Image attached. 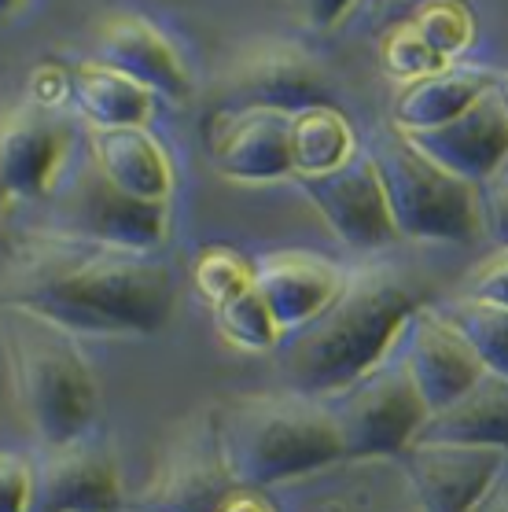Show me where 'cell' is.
Returning <instances> with one entry per match:
<instances>
[{
	"mask_svg": "<svg viewBox=\"0 0 508 512\" xmlns=\"http://www.w3.org/2000/svg\"><path fill=\"white\" fill-rule=\"evenodd\" d=\"M0 303L34 310L70 336H155L174 317L177 280L159 251L15 233Z\"/></svg>",
	"mask_w": 508,
	"mask_h": 512,
	"instance_id": "cell-1",
	"label": "cell"
},
{
	"mask_svg": "<svg viewBox=\"0 0 508 512\" xmlns=\"http://www.w3.org/2000/svg\"><path fill=\"white\" fill-rule=\"evenodd\" d=\"M413 306H420L413 277L394 262H365L343 273L332 299L277 339L284 387L313 398L335 395L391 347Z\"/></svg>",
	"mask_w": 508,
	"mask_h": 512,
	"instance_id": "cell-2",
	"label": "cell"
},
{
	"mask_svg": "<svg viewBox=\"0 0 508 512\" xmlns=\"http://www.w3.org/2000/svg\"><path fill=\"white\" fill-rule=\"evenodd\" d=\"M221 461L236 487L262 490L306 476L343 457L324 398L280 391H247L210 402Z\"/></svg>",
	"mask_w": 508,
	"mask_h": 512,
	"instance_id": "cell-3",
	"label": "cell"
},
{
	"mask_svg": "<svg viewBox=\"0 0 508 512\" xmlns=\"http://www.w3.org/2000/svg\"><path fill=\"white\" fill-rule=\"evenodd\" d=\"M0 339L15 409L37 446L85 435L100 409V384L74 336L34 310L0 303Z\"/></svg>",
	"mask_w": 508,
	"mask_h": 512,
	"instance_id": "cell-4",
	"label": "cell"
},
{
	"mask_svg": "<svg viewBox=\"0 0 508 512\" xmlns=\"http://www.w3.org/2000/svg\"><path fill=\"white\" fill-rule=\"evenodd\" d=\"M19 229L15 233H45L85 244L129 247V251H159L170 233L166 203H144L126 196L100 174L93 155H63L48 188L34 203H12Z\"/></svg>",
	"mask_w": 508,
	"mask_h": 512,
	"instance_id": "cell-5",
	"label": "cell"
},
{
	"mask_svg": "<svg viewBox=\"0 0 508 512\" xmlns=\"http://www.w3.org/2000/svg\"><path fill=\"white\" fill-rule=\"evenodd\" d=\"M372 170L380 177L387 214L398 240L416 244H468L479 236L475 185L446 174L428 155L402 137L387 133L372 144Z\"/></svg>",
	"mask_w": 508,
	"mask_h": 512,
	"instance_id": "cell-6",
	"label": "cell"
},
{
	"mask_svg": "<svg viewBox=\"0 0 508 512\" xmlns=\"http://www.w3.org/2000/svg\"><path fill=\"white\" fill-rule=\"evenodd\" d=\"M324 406L339 431L343 457L402 454L428 417V406L416 395L413 380L398 361L394 347L383 350L347 387L324 398Z\"/></svg>",
	"mask_w": 508,
	"mask_h": 512,
	"instance_id": "cell-7",
	"label": "cell"
},
{
	"mask_svg": "<svg viewBox=\"0 0 508 512\" xmlns=\"http://www.w3.org/2000/svg\"><path fill=\"white\" fill-rule=\"evenodd\" d=\"M236 487L221 461L218 431L210 406L177 420L166 435L148 487L140 490L129 509L137 512H218L225 494Z\"/></svg>",
	"mask_w": 508,
	"mask_h": 512,
	"instance_id": "cell-8",
	"label": "cell"
},
{
	"mask_svg": "<svg viewBox=\"0 0 508 512\" xmlns=\"http://www.w3.org/2000/svg\"><path fill=\"white\" fill-rule=\"evenodd\" d=\"M30 461L26 512H111L122 509V479L115 450L89 431L67 443L37 446Z\"/></svg>",
	"mask_w": 508,
	"mask_h": 512,
	"instance_id": "cell-9",
	"label": "cell"
},
{
	"mask_svg": "<svg viewBox=\"0 0 508 512\" xmlns=\"http://www.w3.org/2000/svg\"><path fill=\"white\" fill-rule=\"evenodd\" d=\"M313 207L321 210L343 244L358 247V251H380V247L398 244V233L387 214V199H383L380 177L372 170V159L361 148L335 163L332 170L299 177Z\"/></svg>",
	"mask_w": 508,
	"mask_h": 512,
	"instance_id": "cell-10",
	"label": "cell"
},
{
	"mask_svg": "<svg viewBox=\"0 0 508 512\" xmlns=\"http://www.w3.org/2000/svg\"><path fill=\"white\" fill-rule=\"evenodd\" d=\"M394 354L405 365L416 395L424 398L428 413L450 406L486 373L479 358L464 347V339L442 321L431 303L413 306L391 339Z\"/></svg>",
	"mask_w": 508,
	"mask_h": 512,
	"instance_id": "cell-11",
	"label": "cell"
},
{
	"mask_svg": "<svg viewBox=\"0 0 508 512\" xmlns=\"http://www.w3.org/2000/svg\"><path fill=\"white\" fill-rule=\"evenodd\" d=\"M225 89L240 107H269V111H302L328 104L332 82L310 52L288 41H258L247 45L225 70Z\"/></svg>",
	"mask_w": 508,
	"mask_h": 512,
	"instance_id": "cell-12",
	"label": "cell"
},
{
	"mask_svg": "<svg viewBox=\"0 0 508 512\" xmlns=\"http://www.w3.org/2000/svg\"><path fill=\"white\" fill-rule=\"evenodd\" d=\"M405 137V133H402ZM420 155L442 166L446 174L461 177L468 185H479L497 166H505L508 155V104L505 85L486 89L475 104H468L457 118L428 129V133H409Z\"/></svg>",
	"mask_w": 508,
	"mask_h": 512,
	"instance_id": "cell-13",
	"label": "cell"
},
{
	"mask_svg": "<svg viewBox=\"0 0 508 512\" xmlns=\"http://www.w3.org/2000/svg\"><path fill=\"white\" fill-rule=\"evenodd\" d=\"M398 457L424 512H468L497 472L508 468V446L409 443Z\"/></svg>",
	"mask_w": 508,
	"mask_h": 512,
	"instance_id": "cell-14",
	"label": "cell"
},
{
	"mask_svg": "<svg viewBox=\"0 0 508 512\" xmlns=\"http://www.w3.org/2000/svg\"><path fill=\"white\" fill-rule=\"evenodd\" d=\"M93 56V63L126 74L148 96H162L170 104H185L192 96L188 70L174 45L140 15H107L93 34Z\"/></svg>",
	"mask_w": 508,
	"mask_h": 512,
	"instance_id": "cell-15",
	"label": "cell"
},
{
	"mask_svg": "<svg viewBox=\"0 0 508 512\" xmlns=\"http://www.w3.org/2000/svg\"><path fill=\"white\" fill-rule=\"evenodd\" d=\"M210 159L229 181L262 185L291 174L288 115L269 107H236L210 126Z\"/></svg>",
	"mask_w": 508,
	"mask_h": 512,
	"instance_id": "cell-16",
	"label": "cell"
},
{
	"mask_svg": "<svg viewBox=\"0 0 508 512\" xmlns=\"http://www.w3.org/2000/svg\"><path fill=\"white\" fill-rule=\"evenodd\" d=\"M67 155L63 126L34 100L0 118V192L12 203H34Z\"/></svg>",
	"mask_w": 508,
	"mask_h": 512,
	"instance_id": "cell-17",
	"label": "cell"
},
{
	"mask_svg": "<svg viewBox=\"0 0 508 512\" xmlns=\"http://www.w3.org/2000/svg\"><path fill=\"white\" fill-rule=\"evenodd\" d=\"M343 284V269L317 255L277 251L251 262V291L266 303L280 336L306 325Z\"/></svg>",
	"mask_w": 508,
	"mask_h": 512,
	"instance_id": "cell-18",
	"label": "cell"
},
{
	"mask_svg": "<svg viewBox=\"0 0 508 512\" xmlns=\"http://www.w3.org/2000/svg\"><path fill=\"white\" fill-rule=\"evenodd\" d=\"M508 380L483 373L461 398L435 409L416 428L413 443L439 446H505L508 443Z\"/></svg>",
	"mask_w": 508,
	"mask_h": 512,
	"instance_id": "cell-19",
	"label": "cell"
},
{
	"mask_svg": "<svg viewBox=\"0 0 508 512\" xmlns=\"http://www.w3.org/2000/svg\"><path fill=\"white\" fill-rule=\"evenodd\" d=\"M85 148L100 166V174L126 196L144 203H166L170 196V163L144 126H115L89 133Z\"/></svg>",
	"mask_w": 508,
	"mask_h": 512,
	"instance_id": "cell-20",
	"label": "cell"
},
{
	"mask_svg": "<svg viewBox=\"0 0 508 512\" xmlns=\"http://www.w3.org/2000/svg\"><path fill=\"white\" fill-rule=\"evenodd\" d=\"M501 85L490 67H446L439 74H428L420 82H409L402 93L394 96L391 122L394 133H428L457 118L468 104H475L486 89Z\"/></svg>",
	"mask_w": 508,
	"mask_h": 512,
	"instance_id": "cell-21",
	"label": "cell"
},
{
	"mask_svg": "<svg viewBox=\"0 0 508 512\" xmlns=\"http://www.w3.org/2000/svg\"><path fill=\"white\" fill-rule=\"evenodd\" d=\"M67 100H74L81 115L96 129L144 126L151 115V96L126 74L104 63H78L67 70Z\"/></svg>",
	"mask_w": 508,
	"mask_h": 512,
	"instance_id": "cell-22",
	"label": "cell"
},
{
	"mask_svg": "<svg viewBox=\"0 0 508 512\" xmlns=\"http://www.w3.org/2000/svg\"><path fill=\"white\" fill-rule=\"evenodd\" d=\"M354 133L350 122L332 104H313L288 115V155H291V174H321L343 163L354 152Z\"/></svg>",
	"mask_w": 508,
	"mask_h": 512,
	"instance_id": "cell-23",
	"label": "cell"
},
{
	"mask_svg": "<svg viewBox=\"0 0 508 512\" xmlns=\"http://www.w3.org/2000/svg\"><path fill=\"white\" fill-rule=\"evenodd\" d=\"M431 310L464 339V347L479 358L486 373L508 380V306L457 295V299L435 303Z\"/></svg>",
	"mask_w": 508,
	"mask_h": 512,
	"instance_id": "cell-24",
	"label": "cell"
},
{
	"mask_svg": "<svg viewBox=\"0 0 508 512\" xmlns=\"http://www.w3.org/2000/svg\"><path fill=\"white\" fill-rule=\"evenodd\" d=\"M405 26L450 63L461 52H468V45L475 41V19L461 0H420L409 12Z\"/></svg>",
	"mask_w": 508,
	"mask_h": 512,
	"instance_id": "cell-25",
	"label": "cell"
},
{
	"mask_svg": "<svg viewBox=\"0 0 508 512\" xmlns=\"http://www.w3.org/2000/svg\"><path fill=\"white\" fill-rule=\"evenodd\" d=\"M218 328H221V336L243 350H273L280 339L277 321L269 317L266 303H262L251 288L240 291V295L229 299L225 306H218Z\"/></svg>",
	"mask_w": 508,
	"mask_h": 512,
	"instance_id": "cell-26",
	"label": "cell"
},
{
	"mask_svg": "<svg viewBox=\"0 0 508 512\" xmlns=\"http://www.w3.org/2000/svg\"><path fill=\"white\" fill-rule=\"evenodd\" d=\"M196 288L214 310L251 288V262L229 247H207L196 258Z\"/></svg>",
	"mask_w": 508,
	"mask_h": 512,
	"instance_id": "cell-27",
	"label": "cell"
},
{
	"mask_svg": "<svg viewBox=\"0 0 508 512\" xmlns=\"http://www.w3.org/2000/svg\"><path fill=\"white\" fill-rule=\"evenodd\" d=\"M380 56H383L387 74H391V78H402L405 85L420 82V78L439 74V70L450 67V59H442L428 41H420V37H416L405 23L394 26V30H387Z\"/></svg>",
	"mask_w": 508,
	"mask_h": 512,
	"instance_id": "cell-28",
	"label": "cell"
},
{
	"mask_svg": "<svg viewBox=\"0 0 508 512\" xmlns=\"http://www.w3.org/2000/svg\"><path fill=\"white\" fill-rule=\"evenodd\" d=\"M475 210H479V233L494 240V247L508 244V163L475 185Z\"/></svg>",
	"mask_w": 508,
	"mask_h": 512,
	"instance_id": "cell-29",
	"label": "cell"
},
{
	"mask_svg": "<svg viewBox=\"0 0 508 512\" xmlns=\"http://www.w3.org/2000/svg\"><path fill=\"white\" fill-rule=\"evenodd\" d=\"M461 295L508 306V251L505 247H497L494 255L472 269V277H468V284L461 288Z\"/></svg>",
	"mask_w": 508,
	"mask_h": 512,
	"instance_id": "cell-30",
	"label": "cell"
},
{
	"mask_svg": "<svg viewBox=\"0 0 508 512\" xmlns=\"http://www.w3.org/2000/svg\"><path fill=\"white\" fill-rule=\"evenodd\" d=\"M30 505V461L0 450V512H26Z\"/></svg>",
	"mask_w": 508,
	"mask_h": 512,
	"instance_id": "cell-31",
	"label": "cell"
},
{
	"mask_svg": "<svg viewBox=\"0 0 508 512\" xmlns=\"http://www.w3.org/2000/svg\"><path fill=\"white\" fill-rule=\"evenodd\" d=\"M350 4H354V0H295L299 19L310 26V30H332V26L350 12Z\"/></svg>",
	"mask_w": 508,
	"mask_h": 512,
	"instance_id": "cell-32",
	"label": "cell"
},
{
	"mask_svg": "<svg viewBox=\"0 0 508 512\" xmlns=\"http://www.w3.org/2000/svg\"><path fill=\"white\" fill-rule=\"evenodd\" d=\"M30 100L37 107H52L59 100H67V70L59 67H37L34 74V85H30Z\"/></svg>",
	"mask_w": 508,
	"mask_h": 512,
	"instance_id": "cell-33",
	"label": "cell"
},
{
	"mask_svg": "<svg viewBox=\"0 0 508 512\" xmlns=\"http://www.w3.org/2000/svg\"><path fill=\"white\" fill-rule=\"evenodd\" d=\"M468 512H508V468H501L494 476V483L472 501Z\"/></svg>",
	"mask_w": 508,
	"mask_h": 512,
	"instance_id": "cell-34",
	"label": "cell"
},
{
	"mask_svg": "<svg viewBox=\"0 0 508 512\" xmlns=\"http://www.w3.org/2000/svg\"><path fill=\"white\" fill-rule=\"evenodd\" d=\"M218 512H273V505H269L258 490L251 487H232L229 494H225V501L218 505Z\"/></svg>",
	"mask_w": 508,
	"mask_h": 512,
	"instance_id": "cell-35",
	"label": "cell"
},
{
	"mask_svg": "<svg viewBox=\"0 0 508 512\" xmlns=\"http://www.w3.org/2000/svg\"><path fill=\"white\" fill-rule=\"evenodd\" d=\"M19 4H23V0H0V19H4V15H12Z\"/></svg>",
	"mask_w": 508,
	"mask_h": 512,
	"instance_id": "cell-36",
	"label": "cell"
},
{
	"mask_svg": "<svg viewBox=\"0 0 508 512\" xmlns=\"http://www.w3.org/2000/svg\"><path fill=\"white\" fill-rule=\"evenodd\" d=\"M111 512H137V509H129V505H122V509H111Z\"/></svg>",
	"mask_w": 508,
	"mask_h": 512,
	"instance_id": "cell-37",
	"label": "cell"
}]
</instances>
